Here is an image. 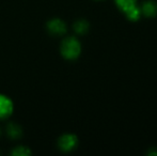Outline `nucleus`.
Segmentation results:
<instances>
[{
	"mask_svg": "<svg viewBox=\"0 0 157 156\" xmlns=\"http://www.w3.org/2000/svg\"><path fill=\"white\" fill-rule=\"evenodd\" d=\"M90 25L86 19H77L74 24H73V30L75 31L76 34H79V36H83L86 34L88 31H89Z\"/></svg>",
	"mask_w": 157,
	"mask_h": 156,
	"instance_id": "6e6552de",
	"label": "nucleus"
},
{
	"mask_svg": "<svg viewBox=\"0 0 157 156\" xmlns=\"http://www.w3.org/2000/svg\"><path fill=\"white\" fill-rule=\"evenodd\" d=\"M0 136H1V128H0Z\"/></svg>",
	"mask_w": 157,
	"mask_h": 156,
	"instance_id": "9b49d317",
	"label": "nucleus"
},
{
	"mask_svg": "<svg viewBox=\"0 0 157 156\" xmlns=\"http://www.w3.org/2000/svg\"><path fill=\"white\" fill-rule=\"evenodd\" d=\"M46 30L52 36H63L67 32V26L61 18L55 17L46 23Z\"/></svg>",
	"mask_w": 157,
	"mask_h": 156,
	"instance_id": "20e7f679",
	"label": "nucleus"
},
{
	"mask_svg": "<svg viewBox=\"0 0 157 156\" xmlns=\"http://www.w3.org/2000/svg\"><path fill=\"white\" fill-rule=\"evenodd\" d=\"M61 56L65 60H76L81 54V44L76 36H66L60 45Z\"/></svg>",
	"mask_w": 157,
	"mask_h": 156,
	"instance_id": "f257e3e1",
	"label": "nucleus"
},
{
	"mask_svg": "<svg viewBox=\"0 0 157 156\" xmlns=\"http://www.w3.org/2000/svg\"><path fill=\"white\" fill-rule=\"evenodd\" d=\"M116 6L122 13H124L126 18L132 21H137L141 17L140 6H138V0H114Z\"/></svg>",
	"mask_w": 157,
	"mask_h": 156,
	"instance_id": "f03ea898",
	"label": "nucleus"
},
{
	"mask_svg": "<svg viewBox=\"0 0 157 156\" xmlns=\"http://www.w3.org/2000/svg\"><path fill=\"white\" fill-rule=\"evenodd\" d=\"M147 155H157V149L156 148H152L151 150L147 152Z\"/></svg>",
	"mask_w": 157,
	"mask_h": 156,
	"instance_id": "9d476101",
	"label": "nucleus"
},
{
	"mask_svg": "<svg viewBox=\"0 0 157 156\" xmlns=\"http://www.w3.org/2000/svg\"><path fill=\"white\" fill-rule=\"evenodd\" d=\"M14 111L13 101L8 95L0 94V120H6Z\"/></svg>",
	"mask_w": 157,
	"mask_h": 156,
	"instance_id": "39448f33",
	"label": "nucleus"
},
{
	"mask_svg": "<svg viewBox=\"0 0 157 156\" xmlns=\"http://www.w3.org/2000/svg\"><path fill=\"white\" fill-rule=\"evenodd\" d=\"M6 136H8L11 140H18V139H21L24 135L23 127L15 122H9L8 124H6Z\"/></svg>",
	"mask_w": 157,
	"mask_h": 156,
	"instance_id": "423d86ee",
	"label": "nucleus"
},
{
	"mask_svg": "<svg viewBox=\"0 0 157 156\" xmlns=\"http://www.w3.org/2000/svg\"><path fill=\"white\" fill-rule=\"evenodd\" d=\"M32 154V151L30 148L26 146H17L11 151V155L12 156H30Z\"/></svg>",
	"mask_w": 157,
	"mask_h": 156,
	"instance_id": "1a4fd4ad",
	"label": "nucleus"
},
{
	"mask_svg": "<svg viewBox=\"0 0 157 156\" xmlns=\"http://www.w3.org/2000/svg\"><path fill=\"white\" fill-rule=\"evenodd\" d=\"M141 15L145 17H155L157 15V2L154 0H145L140 6Z\"/></svg>",
	"mask_w": 157,
	"mask_h": 156,
	"instance_id": "0eeeda50",
	"label": "nucleus"
},
{
	"mask_svg": "<svg viewBox=\"0 0 157 156\" xmlns=\"http://www.w3.org/2000/svg\"><path fill=\"white\" fill-rule=\"evenodd\" d=\"M57 144L61 152L70 153L74 151L78 146V137L74 134H63L59 137Z\"/></svg>",
	"mask_w": 157,
	"mask_h": 156,
	"instance_id": "7ed1b4c3",
	"label": "nucleus"
}]
</instances>
